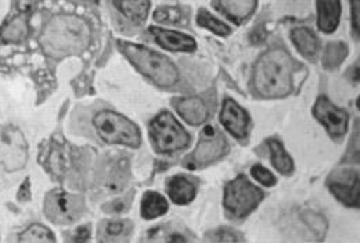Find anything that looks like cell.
Masks as SVG:
<instances>
[{
    "label": "cell",
    "mask_w": 360,
    "mask_h": 243,
    "mask_svg": "<svg viewBox=\"0 0 360 243\" xmlns=\"http://www.w3.org/2000/svg\"><path fill=\"white\" fill-rule=\"evenodd\" d=\"M89 44V24L81 17L71 14L53 17L41 37L44 51L53 58L81 54L88 49Z\"/></svg>",
    "instance_id": "obj_1"
},
{
    "label": "cell",
    "mask_w": 360,
    "mask_h": 243,
    "mask_svg": "<svg viewBox=\"0 0 360 243\" xmlns=\"http://www.w3.org/2000/svg\"><path fill=\"white\" fill-rule=\"evenodd\" d=\"M294 61L283 49H271L257 63L254 88L262 97H285L292 91Z\"/></svg>",
    "instance_id": "obj_2"
},
{
    "label": "cell",
    "mask_w": 360,
    "mask_h": 243,
    "mask_svg": "<svg viewBox=\"0 0 360 243\" xmlns=\"http://www.w3.org/2000/svg\"><path fill=\"white\" fill-rule=\"evenodd\" d=\"M120 49L143 75L158 87L169 88L178 82L179 71L168 57L129 42H121Z\"/></svg>",
    "instance_id": "obj_3"
},
{
    "label": "cell",
    "mask_w": 360,
    "mask_h": 243,
    "mask_svg": "<svg viewBox=\"0 0 360 243\" xmlns=\"http://www.w3.org/2000/svg\"><path fill=\"white\" fill-rule=\"evenodd\" d=\"M93 125L98 137L107 144L139 147L141 142V135L137 125L115 111H100L94 116Z\"/></svg>",
    "instance_id": "obj_4"
},
{
    "label": "cell",
    "mask_w": 360,
    "mask_h": 243,
    "mask_svg": "<svg viewBox=\"0 0 360 243\" xmlns=\"http://www.w3.org/2000/svg\"><path fill=\"white\" fill-rule=\"evenodd\" d=\"M150 138L158 153H175L190 144V135L168 111L158 114L148 127Z\"/></svg>",
    "instance_id": "obj_5"
},
{
    "label": "cell",
    "mask_w": 360,
    "mask_h": 243,
    "mask_svg": "<svg viewBox=\"0 0 360 243\" xmlns=\"http://www.w3.org/2000/svg\"><path fill=\"white\" fill-rule=\"evenodd\" d=\"M262 199L264 192L248 178L240 175L226 185L224 204L229 214L241 218L252 213Z\"/></svg>",
    "instance_id": "obj_6"
},
{
    "label": "cell",
    "mask_w": 360,
    "mask_h": 243,
    "mask_svg": "<svg viewBox=\"0 0 360 243\" xmlns=\"http://www.w3.org/2000/svg\"><path fill=\"white\" fill-rule=\"evenodd\" d=\"M28 146L22 132L13 125H0V167L14 173L25 167Z\"/></svg>",
    "instance_id": "obj_7"
},
{
    "label": "cell",
    "mask_w": 360,
    "mask_h": 243,
    "mask_svg": "<svg viewBox=\"0 0 360 243\" xmlns=\"http://www.w3.org/2000/svg\"><path fill=\"white\" fill-rule=\"evenodd\" d=\"M84 210L85 203L77 194L56 191L46 197V216L56 224H72L82 217Z\"/></svg>",
    "instance_id": "obj_8"
},
{
    "label": "cell",
    "mask_w": 360,
    "mask_h": 243,
    "mask_svg": "<svg viewBox=\"0 0 360 243\" xmlns=\"http://www.w3.org/2000/svg\"><path fill=\"white\" fill-rule=\"evenodd\" d=\"M227 151L225 137L214 127L208 125L202 130L198 145L191 154V163H187V168L194 170L197 166H208L222 158Z\"/></svg>",
    "instance_id": "obj_9"
},
{
    "label": "cell",
    "mask_w": 360,
    "mask_h": 243,
    "mask_svg": "<svg viewBox=\"0 0 360 243\" xmlns=\"http://www.w3.org/2000/svg\"><path fill=\"white\" fill-rule=\"evenodd\" d=\"M330 192L349 207H359V173L355 170H338L328 181Z\"/></svg>",
    "instance_id": "obj_10"
},
{
    "label": "cell",
    "mask_w": 360,
    "mask_h": 243,
    "mask_svg": "<svg viewBox=\"0 0 360 243\" xmlns=\"http://www.w3.org/2000/svg\"><path fill=\"white\" fill-rule=\"evenodd\" d=\"M316 118L326 127L333 138H341L348 130V114L333 104L326 96H320L314 107Z\"/></svg>",
    "instance_id": "obj_11"
},
{
    "label": "cell",
    "mask_w": 360,
    "mask_h": 243,
    "mask_svg": "<svg viewBox=\"0 0 360 243\" xmlns=\"http://www.w3.org/2000/svg\"><path fill=\"white\" fill-rule=\"evenodd\" d=\"M221 123L233 137L244 138L248 132L250 117L247 111L234 100L226 99L221 113Z\"/></svg>",
    "instance_id": "obj_12"
},
{
    "label": "cell",
    "mask_w": 360,
    "mask_h": 243,
    "mask_svg": "<svg viewBox=\"0 0 360 243\" xmlns=\"http://www.w3.org/2000/svg\"><path fill=\"white\" fill-rule=\"evenodd\" d=\"M153 32L157 44L167 50L171 51H194L197 49L195 41L181 32L171 31V30H164L158 27L150 28Z\"/></svg>",
    "instance_id": "obj_13"
},
{
    "label": "cell",
    "mask_w": 360,
    "mask_h": 243,
    "mask_svg": "<svg viewBox=\"0 0 360 243\" xmlns=\"http://www.w3.org/2000/svg\"><path fill=\"white\" fill-rule=\"evenodd\" d=\"M175 108L180 117L190 125H201L208 118V110L202 100L198 97H181L176 99Z\"/></svg>",
    "instance_id": "obj_14"
},
{
    "label": "cell",
    "mask_w": 360,
    "mask_h": 243,
    "mask_svg": "<svg viewBox=\"0 0 360 243\" xmlns=\"http://www.w3.org/2000/svg\"><path fill=\"white\" fill-rule=\"evenodd\" d=\"M341 1L340 0H317V24L324 34H333L340 24Z\"/></svg>",
    "instance_id": "obj_15"
},
{
    "label": "cell",
    "mask_w": 360,
    "mask_h": 243,
    "mask_svg": "<svg viewBox=\"0 0 360 243\" xmlns=\"http://www.w3.org/2000/svg\"><path fill=\"white\" fill-rule=\"evenodd\" d=\"M129 181V164L127 158L114 161L104 175V187L110 194H117L125 188Z\"/></svg>",
    "instance_id": "obj_16"
},
{
    "label": "cell",
    "mask_w": 360,
    "mask_h": 243,
    "mask_svg": "<svg viewBox=\"0 0 360 243\" xmlns=\"http://www.w3.org/2000/svg\"><path fill=\"white\" fill-rule=\"evenodd\" d=\"M132 231L134 225L128 220L103 221L98 227V239L103 242H121L127 241Z\"/></svg>",
    "instance_id": "obj_17"
},
{
    "label": "cell",
    "mask_w": 360,
    "mask_h": 243,
    "mask_svg": "<svg viewBox=\"0 0 360 243\" xmlns=\"http://www.w3.org/2000/svg\"><path fill=\"white\" fill-rule=\"evenodd\" d=\"M167 191L171 200L176 204H188L194 200L197 189L195 185L183 175H175L167 182Z\"/></svg>",
    "instance_id": "obj_18"
},
{
    "label": "cell",
    "mask_w": 360,
    "mask_h": 243,
    "mask_svg": "<svg viewBox=\"0 0 360 243\" xmlns=\"http://www.w3.org/2000/svg\"><path fill=\"white\" fill-rule=\"evenodd\" d=\"M291 41L305 58H309V60L315 58L319 51V39L312 30L307 27H300L292 30Z\"/></svg>",
    "instance_id": "obj_19"
},
{
    "label": "cell",
    "mask_w": 360,
    "mask_h": 243,
    "mask_svg": "<svg viewBox=\"0 0 360 243\" xmlns=\"http://www.w3.org/2000/svg\"><path fill=\"white\" fill-rule=\"evenodd\" d=\"M168 211V201L158 192H146L141 200V217L146 220H154L164 216Z\"/></svg>",
    "instance_id": "obj_20"
},
{
    "label": "cell",
    "mask_w": 360,
    "mask_h": 243,
    "mask_svg": "<svg viewBox=\"0 0 360 243\" xmlns=\"http://www.w3.org/2000/svg\"><path fill=\"white\" fill-rule=\"evenodd\" d=\"M219 1L226 15L236 23H241L247 20L257 7V0H219Z\"/></svg>",
    "instance_id": "obj_21"
},
{
    "label": "cell",
    "mask_w": 360,
    "mask_h": 243,
    "mask_svg": "<svg viewBox=\"0 0 360 243\" xmlns=\"http://www.w3.org/2000/svg\"><path fill=\"white\" fill-rule=\"evenodd\" d=\"M115 7L131 21L136 24L147 18L150 10V0H114Z\"/></svg>",
    "instance_id": "obj_22"
},
{
    "label": "cell",
    "mask_w": 360,
    "mask_h": 243,
    "mask_svg": "<svg viewBox=\"0 0 360 243\" xmlns=\"http://www.w3.org/2000/svg\"><path fill=\"white\" fill-rule=\"evenodd\" d=\"M269 149L274 168L283 175H290L294 171V161L285 151L283 144L277 139H270Z\"/></svg>",
    "instance_id": "obj_23"
},
{
    "label": "cell",
    "mask_w": 360,
    "mask_h": 243,
    "mask_svg": "<svg viewBox=\"0 0 360 243\" xmlns=\"http://www.w3.org/2000/svg\"><path fill=\"white\" fill-rule=\"evenodd\" d=\"M347 54H348V48L345 44L331 42L326 46L323 51L321 63H323L324 68L333 70V68H337L345 60Z\"/></svg>",
    "instance_id": "obj_24"
},
{
    "label": "cell",
    "mask_w": 360,
    "mask_h": 243,
    "mask_svg": "<svg viewBox=\"0 0 360 243\" xmlns=\"http://www.w3.org/2000/svg\"><path fill=\"white\" fill-rule=\"evenodd\" d=\"M28 34V27H27V21L22 17H15L14 20H11L3 30L1 32V38L4 42H21Z\"/></svg>",
    "instance_id": "obj_25"
},
{
    "label": "cell",
    "mask_w": 360,
    "mask_h": 243,
    "mask_svg": "<svg viewBox=\"0 0 360 243\" xmlns=\"http://www.w3.org/2000/svg\"><path fill=\"white\" fill-rule=\"evenodd\" d=\"M197 23L200 27L207 28L208 31L214 32L215 35L227 37L230 34V27H227L225 23H222L221 20H218L217 17L210 14L207 10H200V13L197 15Z\"/></svg>",
    "instance_id": "obj_26"
},
{
    "label": "cell",
    "mask_w": 360,
    "mask_h": 243,
    "mask_svg": "<svg viewBox=\"0 0 360 243\" xmlns=\"http://www.w3.org/2000/svg\"><path fill=\"white\" fill-rule=\"evenodd\" d=\"M21 242H54L56 238L53 237L51 231L44 225L35 224L31 225L20 238Z\"/></svg>",
    "instance_id": "obj_27"
},
{
    "label": "cell",
    "mask_w": 360,
    "mask_h": 243,
    "mask_svg": "<svg viewBox=\"0 0 360 243\" xmlns=\"http://www.w3.org/2000/svg\"><path fill=\"white\" fill-rule=\"evenodd\" d=\"M207 241L212 242H241L244 238L240 235V232L231 230V228H219L207 235Z\"/></svg>",
    "instance_id": "obj_28"
},
{
    "label": "cell",
    "mask_w": 360,
    "mask_h": 243,
    "mask_svg": "<svg viewBox=\"0 0 360 243\" xmlns=\"http://www.w3.org/2000/svg\"><path fill=\"white\" fill-rule=\"evenodd\" d=\"M302 217H304V221L311 227V230L315 232L316 235H319L320 238L324 237L327 224H326V220L320 214L314 213V211H308Z\"/></svg>",
    "instance_id": "obj_29"
},
{
    "label": "cell",
    "mask_w": 360,
    "mask_h": 243,
    "mask_svg": "<svg viewBox=\"0 0 360 243\" xmlns=\"http://www.w3.org/2000/svg\"><path fill=\"white\" fill-rule=\"evenodd\" d=\"M181 13L179 8L175 7H160L154 13V18L160 23H167V24H178L180 21Z\"/></svg>",
    "instance_id": "obj_30"
},
{
    "label": "cell",
    "mask_w": 360,
    "mask_h": 243,
    "mask_svg": "<svg viewBox=\"0 0 360 243\" xmlns=\"http://www.w3.org/2000/svg\"><path fill=\"white\" fill-rule=\"evenodd\" d=\"M251 174L252 177L259 182L262 184L264 187L270 188V187H274L276 185V178L274 175L270 173L269 170H266L264 166L261 164H255L251 170Z\"/></svg>",
    "instance_id": "obj_31"
},
{
    "label": "cell",
    "mask_w": 360,
    "mask_h": 243,
    "mask_svg": "<svg viewBox=\"0 0 360 243\" xmlns=\"http://www.w3.org/2000/svg\"><path fill=\"white\" fill-rule=\"evenodd\" d=\"M360 1L359 0H352V25H354V31L356 32V35H359L360 25Z\"/></svg>",
    "instance_id": "obj_32"
},
{
    "label": "cell",
    "mask_w": 360,
    "mask_h": 243,
    "mask_svg": "<svg viewBox=\"0 0 360 243\" xmlns=\"http://www.w3.org/2000/svg\"><path fill=\"white\" fill-rule=\"evenodd\" d=\"M127 207H128V201L117 200V201H112V203L107 204L104 208L108 210L107 213H124Z\"/></svg>",
    "instance_id": "obj_33"
},
{
    "label": "cell",
    "mask_w": 360,
    "mask_h": 243,
    "mask_svg": "<svg viewBox=\"0 0 360 243\" xmlns=\"http://www.w3.org/2000/svg\"><path fill=\"white\" fill-rule=\"evenodd\" d=\"M77 237L74 241H78V242H82V241H88L90 238V225H84V227H79L77 231H75Z\"/></svg>",
    "instance_id": "obj_34"
},
{
    "label": "cell",
    "mask_w": 360,
    "mask_h": 243,
    "mask_svg": "<svg viewBox=\"0 0 360 243\" xmlns=\"http://www.w3.org/2000/svg\"><path fill=\"white\" fill-rule=\"evenodd\" d=\"M265 32L262 31V28H258V30H255L254 32H252V42H255V44H259V42H262L264 39H265Z\"/></svg>",
    "instance_id": "obj_35"
}]
</instances>
